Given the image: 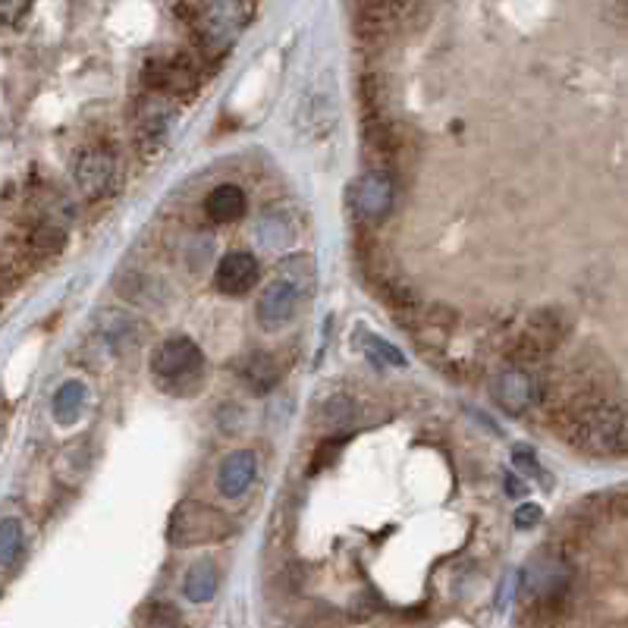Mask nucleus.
I'll return each mask as SVG.
<instances>
[{"label": "nucleus", "instance_id": "nucleus-1", "mask_svg": "<svg viewBox=\"0 0 628 628\" xmlns=\"http://www.w3.org/2000/svg\"><path fill=\"white\" fill-rule=\"evenodd\" d=\"M252 4H179V16H192L189 26L195 35V48L205 63H217L227 57L245 19L252 16Z\"/></svg>", "mask_w": 628, "mask_h": 628}, {"label": "nucleus", "instance_id": "nucleus-2", "mask_svg": "<svg viewBox=\"0 0 628 628\" xmlns=\"http://www.w3.org/2000/svg\"><path fill=\"white\" fill-rule=\"evenodd\" d=\"M142 82L148 92L164 98H183L198 88V63L189 54H157L145 63Z\"/></svg>", "mask_w": 628, "mask_h": 628}, {"label": "nucleus", "instance_id": "nucleus-3", "mask_svg": "<svg viewBox=\"0 0 628 628\" xmlns=\"http://www.w3.org/2000/svg\"><path fill=\"white\" fill-rule=\"evenodd\" d=\"M154 374L164 390H186L201 377V352L189 340H167L154 355Z\"/></svg>", "mask_w": 628, "mask_h": 628}, {"label": "nucleus", "instance_id": "nucleus-4", "mask_svg": "<svg viewBox=\"0 0 628 628\" xmlns=\"http://www.w3.org/2000/svg\"><path fill=\"white\" fill-rule=\"evenodd\" d=\"M76 183L85 198H107L117 186V161L114 154L101 145H88L76 154Z\"/></svg>", "mask_w": 628, "mask_h": 628}, {"label": "nucleus", "instance_id": "nucleus-5", "mask_svg": "<svg viewBox=\"0 0 628 628\" xmlns=\"http://www.w3.org/2000/svg\"><path fill=\"white\" fill-rule=\"evenodd\" d=\"M409 13H415L412 4H355L352 7V29L365 44H380L399 29L402 16H409Z\"/></svg>", "mask_w": 628, "mask_h": 628}, {"label": "nucleus", "instance_id": "nucleus-6", "mask_svg": "<svg viewBox=\"0 0 628 628\" xmlns=\"http://www.w3.org/2000/svg\"><path fill=\"white\" fill-rule=\"evenodd\" d=\"M227 522L220 519L217 512H211L208 506H195V503H186L179 506L173 522H170V537L176 544H195V541H214V537H220Z\"/></svg>", "mask_w": 628, "mask_h": 628}, {"label": "nucleus", "instance_id": "nucleus-7", "mask_svg": "<svg viewBox=\"0 0 628 628\" xmlns=\"http://www.w3.org/2000/svg\"><path fill=\"white\" fill-rule=\"evenodd\" d=\"M217 289L227 296H242L258 283V261L249 252H230L217 264Z\"/></svg>", "mask_w": 628, "mask_h": 628}, {"label": "nucleus", "instance_id": "nucleus-8", "mask_svg": "<svg viewBox=\"0 0 628 628\" xmlns=\"http://www.w3.org/2000/svg\"><path fill=\"white\" fill-rule=\"evenodd\" d=\"M170 114L167 107L161 104V98H151L145 104V114L136 123V145L142 157H157L167 145V129H170Z\"/></svg>", "mask_w": 628, "mask_h": 628}, {"label": "nucleus", "instance_id": "nucleus-9", "mask_svg": "<svg viewBox=\"0 0 628 628\" xmlns=\"http://www.w3.org/2000/svg\"><path fill=\"white\" fill-rule=\"evenodd\" d=\"M390 195H393V189H390V176H384V173H368L362 183H358V195H355V208H358V214H362L365 220H380L387 214V208H390Z\"/></svg>", "mask_w": 628, "mask_h": 628}, {"label": "nucleus", "instance_id": "nucleus-10", "mask_svg": "<svg viewBox=\"0 0 628 628\" xmlns=\"http://www.w3.org/2000/svg\"><path fill=\"white\" fill-rule=\"evenodd\" d=\"M525 333L531 336V340L537 346H544L550 355L566 343V336H569V321L559 314L556 308H544V311H537L531 324L525 327Z\"/></svg>", "mask_w": 628, "mask_h": 628}, {"label": "nucleus", "instance_id": "nucleus-11", "mask_svg": "<svg viewBox=\"0 0 628 628\" xmlns=\"http://www.w3.org/2000/svg\"><path fill=\"white\" fill-rule=\"evenodd\" d=\"M293 308H296V289L280 280V283H271V286L264 289L258 314H261V321L271 327V324L286 321L289 314H293Z\"/></svg>", "mask_w": 628, "mask_h": 628}, {"label": "nucleus", "instance_id": "nucleus-12", "mask_svg": "<svg viewBox=\"0 0 628 628\" xmlns=\"http://www.w3.org/2000/svg\"><path fill=\"white\" fill-rule=\"evenodd\" d=\"M205 214L214 223H233L245 214V195L239 186H217L208 201H205Z\"/></svg>", "mask_w": 628, "mask_h": 628}, {"label": "nucleus", "instance_id": "nucleus-13", "mask_svg": "<svg viewBox=\"0 0 628 628\" xmlns=\"http://www.w3.org/2000/svg\"><path fill=\"white\" fill-rule=\"evenodd\" d=\"M66 249V230L57 227V223L44 220V223H35L26 236V252H32L35 258H54Z\"/></svg>", "mask_w": 628, "mask_h": 628}, {"label": "nucleus", "instance_id": "nucleus-14", "mask_svg": "<svg viewBox=\"0 0 628 628\" xmlns=\"http://www.w3.org/2000/svg\"><path fill=\"white\" fill-rule=\"evenodd\" d=\"M242 377L252 380L258 390H267V387L277 384V368H274V362L267 355H252L249 362H245V374Z\"/></svg>", "mask_w": 628, "mask_h": 628}]
</instances>
